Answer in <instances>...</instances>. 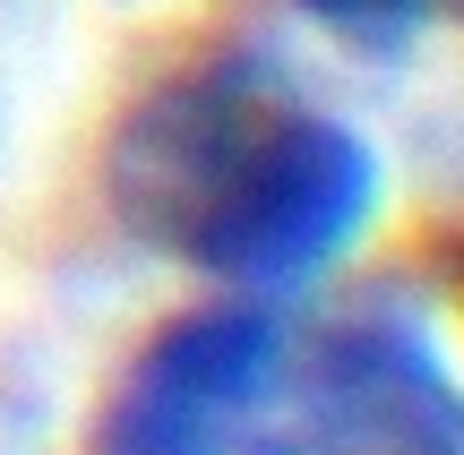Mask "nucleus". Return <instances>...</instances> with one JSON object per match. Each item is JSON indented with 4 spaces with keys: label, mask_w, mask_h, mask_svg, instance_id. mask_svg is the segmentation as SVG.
Segmentation results:
<instances>
[{
    "label": "nucleus",
    "mask_w": 464,
    "mask_h": 455,
    "mask_svg": "<svg viewBox=\"0 0 464 455\" xmlns=\"http://www.w3.org/2000/svg\"><path fill=\"white\" fill-rule=\"evenodd\" d=\"M293 9L318 34H335V43L370 52V61H396V52H413L448 17V0H293Z\"/></svg>",
    "instance_id": "obj_4"
},
{
    "label": "nucleus",
    "mask_w": 464,
    "mask_h": 455,
    "mask_svg": "<svg viewBox=\"0 0 464 455\" xmlns=\"http://www.w3.org/2000/svg\"><path fill=\"white\" fill-rule=\"evenodd\" d=\"M258 455H464L456 378L421 327L344 318L310 378L276 387Z\"/></svg>",
    "instance_id": "obj_3"
},
{
    "label": "nucleus",
    "mask_w": 464,
    "mask_h": 455,
    "mask_svg": "<svg viewBox=\"0 0 464 455\" xmlns=\"http://www.w3.org/2000/svg\"><path fill=\"white\" fill-rule=\"evenodd\" d=\"M284 387V327L258 301L164 318L95 412L86 455H249Z\"/></svg>",
    "instance_id": "obj_2"
},
{
    "label": "nucleus",
    "mask_w": 464,
    "mask_h": 455,
    "mask_svg": "<svg viewBox=\"0 0 464 455\" xmlns=\"http://www.w3.org/2000/svg\"><path fill=\"white\" fill-rule=\"evenodd\" d=\"M379 147L241 52L164 78L112 137L121 223L241 301H284L344 267L379 223Z\"/></svg>",
    "instance_id": "obj_1"
}]
</instances>
